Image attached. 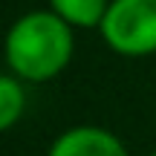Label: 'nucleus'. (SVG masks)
<instances>
[{"label":"nucleus","instance_id":"obj_4","mask_svg":"<svg viewBox=\"0 0 156 156\" xmlns=\"http://www.w3.org/2000/svg\"><path fill=\"white\" fill-rule=\"evenodd\" d=\"M107 6H110V0H49V9L55 15H61L75 29L101 26V20L107 15Z\"/></svg>","mask_w":156,"mask_h":156},{"label":"nucleus","instance_id":"obj_6","mask_svg":"<svg viewBox=\"0 0 156 156\" xmlns=\"http://www.w3.org/2000/svg\"><path fill=\"white\" fill-rule=\"evenodd\" d=\"M153 156H156V153H153Z\"/></svg>","mask_w":156,"mask_h":156},{"label":"nucleus","instance_id":"obj_3","mask_svg":"<svg viewBox=\"0 0 156 156\" xmlns=\"http://www.w3.org/2000/svg\"><path fill=\"white\" fill-rule=\"evenodd\" d=\"M46 156H127V151L122 139L113 136L110 130L81 124L58 136Z\"/></svg>","mask_w":156,"mask_h":156},{"label":"nucleus","instance_id":"obj_5","mask_svg":"<svg viewBox=\"0 0 156 156\" xmlns=\"http://www.w3.org/2000/svg\"><path fill=\"white\" fill-rule=\"evenodd\" d=\"M26 110V90L17 75H0V133L9 130Z\"/></svg>","mask_w":156,"mask_h":156},{"label":"nucleus","instance_id":"obj_1","mask_svg":"<svg viewBox=\"0 0 156 156\" xmlns=\"http://www.w3.org/2000/svg\"><path fill=\"white\" fill-rule=\"evenodd\" d=\"M73 29L55 12H29L6 32V64L23 81H49L67 69L75 52Z\"/></svg>","mask_w":156,"mask_h":156},{"label":"nucleus","instance_id":"obj_2","mask_svg":"<svg viewBox=\"0 0 156 156\" xmlns=\"http://www.w3.org/2000/svg\"><path fill=\"white\" fill-rule=\"evenodd\" d=\"M101 38L113 52L142 58L156 52V0H110Z\"/></svg>","mask_w":156,"mask_h":156}]
</instances>
